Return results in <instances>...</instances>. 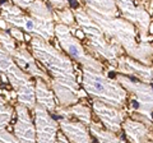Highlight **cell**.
<instances>
[{"label": "cell", "mask_w": 153, "mask_h": 143, "mask_svg": "<svg viewBox=\"0 0 153 143\" xmlns=\"http://www.w3.org/2000/svg\"><path fill=\"white\" fill-rule=\"evenodd\" d=\"M36 128V143H57L56 136L59 132V123L45 109L36 105L33 109Z\"/></svg>", "instance_id": "cell-9"}, {"label": "cell", "mask_w": 153, "mask_h": 143, "mask_svg": "<svg viewBox=\"0 0 153 143\" xmlns=\"http://www.w3.org/2000/svg\"><path fill=\"white\" fill-rule=\"evenodd\" d=\"M93 111L96 114V116L100 119V121L102 123L105 129H107L112 133H116V134H119L123 130L121 124L124 121V119L126 118L128 110L117 109L111 106V105L93 100Z\"/></svg>", "instance_id": "cell-10"}, {"label": "cell", "mask_w": 153, "mask_h": 143, "mask_svg": "<svg viewBox=\"0 0 153 143\" xmlns=\"http://www.w3.org/2000/svg\"><path fill=\"white\" fill-rule=\"evenodd\" d=\"M84 8L105 17H117L115 0H83Z\"/></svg>", "instance_id": "cell-17"}, {"label": "cell", "mask_w": 153, "mask_h": 143, "mask_svg": "<svg viewBox=\"0 0 153 143\" xmlns=\"http://www.w3.org/2000/svg\"><path fill=\"white\" fill-rule=\"evenodd\" d=\"M142 143H153V133H152V134H151L149 137L147 138V139H146L144 142H142Z\"/></svg>", "instance_id": "cell-27"}, {"label": "cell", "mask_w": 153, "mask_h": 143, "mask_svg": "<svg viewBox=\"0 0 153 143\" xmlns=\"http://www.w3.org/2000/svg\"><path fill=\"white\" fill-rule=\"evenodd\" d=\"M115 80L130 95V109L134 119L140 120L149 128L153 127V83H144L120 73L115 74Z\"/></svg>", "instance_id": "cell-5"}, {"label": "cell", "mask_w": 153, "mask_h": 143, "mask_svg": "<svg viewBox=\"0 0 153 143\" xmlns=\"http://www.w3.org/2000/svg\"><path fill=\"white\" fill-rule=\"evenodd\" d=\"M13 60L22 72H25V73H27L28 75H31L33 78L45 80V82L50 84L51 78L49 77V74L38 66L36 59L28 51L27 46H25V44H21V46H18L16 49V51L13 54Z\"/></svg>", "instance_id": "cell-13"}, {"label": "cell", "mask_w": 153, "mask_h": 143, "mask_svg": "<svg viewBox=\"0 0 153 143\" xmlns=\"http://www.w3.org/2000/svg\"><path fill=\"white\" fill-rule=\"evenodd\" d=\"M55 37L59 41L61 49L71 60L76 61L82 66L103 70L105 66L98 59H96L92 54L85 50L80 40L71 32L70 27H66L60 23H55Z\"/></svg>", "instance_id": "cell-7"}, {"label": "cell", "mask_w": 153, "mask_h": 143, "mask_svg": "<svg viewBox=\"0 0 153 143\" xmlns=\"http://www.w3.org/2000/svg\"><path fill=\"white\" fill-rule=\"evenodd\" d=\"M121 129L125 133L128 141L130 143H142L152 134L151 128L143 121L137 120L134 118L126 116L121 124Z\"/></svg>", "instance_id": "cell-15"}, {"label": "cell", "mask_w": 153, "mask_h": 143, "mask_svg": "<svg viewBox=\"0 0 153 143\" xmlns=\"http://www.w3.org/2000/svg\"><path fill=\"white\" fill-rule=\"evenodd\" d=\"M117 73L128 75L144 83H153V66L146 65L130 56L121 55L116 61Z\"/></svg>", "instance_id": "cell-11"}, {"label": "cell", "mask_w": 153, "mask_h": 143, "mask_svg": "<svg viewBox=\"0 0 153 143\" xmlns=\"http://www.w3.org/2000/svg\"><path fill=\"white\" fill-rule=\"evenodd\" d=\"M82 84L85 93L93 100L117 109L125 107L129 97L128 92L119 82L107 77L103 70L82 66Z\"/></svg>", "instance_id": "cell-3"}, {"label": "cell", "mask_w": 153, "mask_h": 143, "mask_svg": "<svg viewBox=\"0 0 153 143\" xmlns=\"http://www.w3.org/2000/svg\"><path fill=\"white\" fill-rule=\"evenodd\" d=\"M9 35H10L16 41L21 42V44H23V42H25V40H26L23 31L19 30V28H16V27H12L10 30H9Z\"/></svg>", "instance_id": "cell-23"}, {"label": "cell", "mask_w": 153, "mask_h": 143, "mask_svg": "<svg viewBox=\"0 0 153 143\" xmlns=\"http://www.w3.org/2000/svg\"><path fill=\"white\" fill-rule=\"evenodd\" d=\"M12 1H13V5L18 7L22 10H27L35 0H12Z\"/></svg>", "instance_id": "cell-24"}, {"label": "cell", "mask_w": 153, "mask_h": 143, "mask_svg": "<svg viewBox=\"0 0 153 143\" xmlns=\"http://www.w3.org/2000/svg\"><path fill=\"white\" fill-rule=\"evenodd\" d=\"M14 114V107L8 104V101L0 95V129H5L9 125Z\"/></svg>", "instance_id": "cell-19"}, {"label": "cell", "mask_w": 153, "mask_h": 143, "mask_svg": "<svg viewBox=\"0 0 153 143\" xmlns=\"http://www.w3.org/2000/svg\"><path fill=\"white\" fill-rule=\"evenodd\" d=\"M0 10H1V8H0Z\"/></svg>", "instance_id": "cell-29"}, {"label": "cell", "mask_w": 153, "mask_h": 143, "mask_svg": "<svg viewBox=\"0 0 153 143\" xmlns=\"http://www.w3.org/2000/svg\"><path fill=\"white\" fill-rule=\"evenodd\" d=\"M0 47L4 49L9 55L14 54V51H16L17 46H16V40L13 39V37L9 35V32L7 31H1L0 30Z\"/></svg>", "instance_id": "cell-21"}, {"label": "cell", "mask_w": 153, "mask_h": 143, "mask_svg": "<svg viewBox=\"0 0 153 143\" xmlns=\"http://www.w3.org/2000/svg\"><path fill=\"white\" fill-rule=\"evenodd\" d=\"M35 95H36V105L45 109L47 112H56V100L52 92L50 84L42 79H36L35 82Z\"/></svg>", "instance_id": "cell-16"}, {"label": "cell", "mask_w": 153, "mask_h": 143, "mask_svg": "<svg viewBox=\"0 0 153 143\" xmlns=\"http://www.w3.org/2000/svg\"><path fill=\"white\" fill-rule=\"evenodd\" d=\"M73 14L76 26L82 30L87 40V50L107 60L111 66L116 65V61L123 55L124 50L116 42L107 39L100 26L91 19L84 8L78 7L73 10Z\"/></svg>", "instance_id": "cell-4"}, {"label": "cell", "mask_w": 153, "mask_h": 143, "mask_svg": "<svg viewBox=\"0 0 153 143\" xmlns=\"http://www.w3.org/2000/svg\"><path fill=\"white\" fill-rule=\"evenodd\" d=\"M31 50L33 58L49 72L47 74L51 78L50 87L60 107L71 106L87 95L80 89L73 60L65 52L38 37L31 40Z\"/></svg>", "instance_id": "cell-1"}, {"label": "cell", "mask_w": 153, "mask_h": 143, "mask_svg": "<svg viewBox=\"0 0 153 143\" xmlns=\"http://www.w3.org/2000/svg\"><path fill=\"white\" fill-rule=\"evenodd\" d=\"M85 12L91 19L100 26L107 39L116 42L128 56L152 66L153 45L149 41H137V28L130 22L119 17H105L88 9H85Z\"/></svg>", "instance_id": "cell-2"}, {"label": "cell", "mask_w": 153, "mask_h": 143, "mask_svg": "<svg viewBox=\"0 0 153 143\" xmlns=\"http://www.w3.org/2000/svg\"><path fill=\"white\" fill-rule=\"evenodd\" d=\"M52 13H54V19L56 23H60V25H64L66 27H75V18L71 9L65 8Z\"/></svg>", "instance_id": "cell-20"}, {"label": "cell", "mask_w": 153, "mask_h": 143, "mask_svg": "<svg viewBox=\"0 0 153 143\" xmlns=\"http://www.w3.org/2000/svg\"><path fill=\"white\" fill-rule=\"evenodd\" d=\"M116 8L123 14L124 19L139 30L140 41H148V33L151 27V16L144 7L137 5L135 0H115Z\"/></svg>", "instance_id": "cell-8"}, {"label": "cell", "mask_w": 153, "mask_h": 143, "mask_svg": "<svg viewBox=\"0 0 153 143\" xmlns=\"http://www.w3.org/2000/svg\"><path fill=\"white\" fill-rule=\"evenodd\" d=\"M88 129L98 143H126V141H124L119 134L105 129L102 125H100L97 123L92 121V124L88 127Z\"/></svg>", "instance_id": "cell-18"}, {"label": "cell", "mask_w": 153, "mask_h": 143, "mask_svg": "<svg viewBox=\"0 0 153 143\" xmlns=\"http://www.w3.org/2000/svg\"><path fill=\"white\" fill-rule=\"evenodd\" d=\"M16 123L13 125L14 136L21 143H36V128L32 121L30 110L23 105H16Z\"/></svg>", "instance_id": "cell-12"}, {"label": "cell", "mask_w": 153, "mask_h": 143, "mask_svg": "<svg viewBox=\"0 0 153 143\" xmlns=\"http://www.w3.org/2000/svg\"><path fill=\"white\" fill-rule=\"evenodd\" d=\"M0 143H21L16 136L9 133L7 129H0Z\"/></svg>", "instance_id": "cell-22"}, {"label": "cell", "mask_w": 153, "mask_h": 143, "mask_svg": "<svg viewBox=\"0 0 153 143\" xmlns=\"http://www.w3.org/2000/svg\"><path fill=\"white\" fill-rule=\"evenodd\" d=\"M0 74H4L16 92L19 105H23L28 110H33L36 106L35 80L31 75L18 68L13 56L0 47Z\"/></svg>", "instance_id": "cell-6"}, {"label": "cell", "mask_w": 153, "mask_h": 143, "mask_svg": "<svg viewBox=\"0 0 153 143\" xmlns=\"http://www.w3.org/2000/svg\"><path fill=\"white\" fill-rule=\"evenodd\" d=\"M56 141H57V143H70L68 139H66V137H65V136H64L61 132H57Z\"/></svg>", "instance_id": "cell-25"}, {"label": "cell", "mask_w": 153, "mask_h": 143, "mask_svg": "<svg viewBox=\"0 0 153 143\" xmlns=\"http://www.w3.org/2000/svg\"><path fill=\"white\" fill-rule=\"evenodd\" d=\"M10 28H12V27L9 26L5 21H3L1 18H0V30H1V31H9Z\"/></svg>", "instance_id": "cell-26"}, {"label": "cell", "mask_w": 153, "mask_h": 143, "mask_svg": "<svg viewBox=\"0 0 153 143\" xmlns=\"http://www.w3.org/2000/svg\"><path fill=\"white\" fill-rule=\"evenodd\" d=\"M59 129L66 137L70 143H92L88 127L78 120L70 119H59Z\"/></svg>", "instance_id": "cell-14"}, {"label": "cell", "mask_w": 153, "mask_h": 143, "mask_svg": "<svg viewBox=\"0 0 153 143\" xmlns=\"http://www.w3.org/2000/svg\"><path fill=\"white\" fill-rule=\"evenodd\" d=\"M152 22H153V16H152Z\"/></svg>", "instance_id": "cell-28"}]
</instances>
